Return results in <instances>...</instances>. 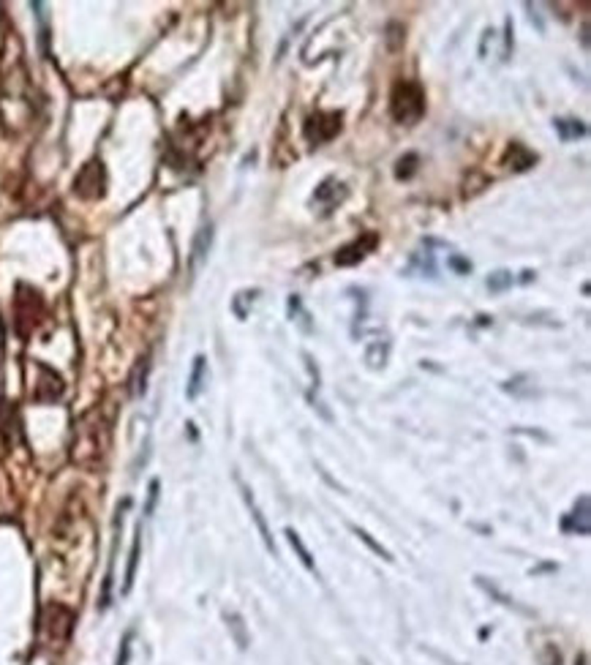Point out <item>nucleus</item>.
I'll return each instance as SVG.
<instances>
[{
  "label": "nucleus",
  "instance_id": "obj_1",
  "mask_svg": "<svg viewBox=\"0 0 591 665\" xmlns=\"http://www.w3.org/2000/svg\"><path fill=\"white\" fill-rule=\"evenodd\" d=\"M390 115L395 123L414 125L425 115V88L420 82L401 79L390 93Z\"/></svg>",
  "mask_w": 591,
  "mask_h": 665
},
{
  "label": "nucleus",
  "instance_id": "obj_2",
  "mask_svg": "<svg viewBox=\"0 0 591 665\" xmlns=\"http://www.w3.org/2000/svg\"><path fill=\"white\" fill-rule=\"evenodd\" d=\"M41 319H44V300H41V294L36 292L33 287H28V284H16V297H14L16 333L22 339H28Z\"/></svg>",
  "mask_w": 591,
  "mask_h": 665
},
{
  "label": "nucleus",
  "instance_id": "obj_3",
  "mask_svg": "<svg viewBox=\"0 0 591 665\" xmlns=\"http://www.w3.org/2000/svg\"><path fill=\"white\" fill-rule=\"evenodd\" d=\"M74 194L85 202L104 200L106 194V167L101 158H91L74 177Z\"/></svg>",
  "mask_w": 591,
  "mask_h": 665
},
{
  "label": "nucleus",
  "instance_id": "obj_4",
  "mask_svg": "<svg viewBox=\"0 0 591 665\" xmlns=\"http://www.w3.org/2000/svg\"><path fill=\"white\" fill-rule=\"evenodd\" d=\"M341 120H344V115L341 112H317V115H311L308 118V123H305V140L311 142V145H324V142L335 140L338 134H341Z\"/></svg>",
  "mask_w": 591,
  "mask_h": 665
},
{
  "label": "nucleus",
  "instance_id": "obj_5",
  "mask_svg": "<svg viewBox=\"0 0 591 665\" xmlns=\"http://www.w3.org/2000/svg\"><path fill=\"white\" fill-rule=\"evenodd\" d=\"M376 246H379V234L363 232L360 237H354L351 243H346V246H341L335 251V264H338V267H354V264L363 262L365 257H368Z\"/></svg>",
  "mask_w": 591,
  "mask_h": 665
},
{
  "label": "nucleus",
  "instance_id": "obj_6",
  "mask_svg": "<svg viewBox=\"0 0 591 665\" xmlns=\"http://www.w3.org/2000/svg\"><path fill=\"white\" fill-rule=\"evenodd\" d=\"M207 379H210V371H207V360L199 355L194 357V366H191V376H188V387H185V398L194 401L202 396V390L207 387Z\"/></svg>",
  "mask_w": 591,
  "mask_h": 665
},
{
  "label": "nucleus",
  "instance_id": "obj_7",
  "mask_svg": "<svg viewBox=\"0 0 591 665\" xmlns=\"http://www.w3.org/2000/svg\"><path fill=\"white\" fill-rule=\"evenodd\" d=\"M561 526H564L567 532H577V535H583V537L589 535V529H591L589 526V496L583 494L580 499H577L575 510L564 518V524Z\"/></svg>",
  "mask_w": 591,
  "mask_h": 665
},
{
  "label": "nucleus",
  "instance_id": "obj_8",
  "mask_svg": "<svg viewBox=\"0 0 591 665\" xmlns=\"http://www.w3.org/2000/svg\"><path fill=\"white\" fill-rule=\"evenodd\" d=\"M210 246H212V224H207L194 237V246H191V273H197L199 267L205 264L207 254H210Z\"/></svg>",
  "mask_w": 591,
  "mask_h": 665
},
{
  "label": "nucleus",
  "instance_id": "obj_9",
  "mask_svg": "<svg viewBox=\"0 0 591 665\" xmlns=\"http://www.w3.org/2000/svg\"><path fill=\"white\" fill-rule=\"evenodd\" d=\"M504 161L510 164V170L526 172L537 164V153H531L529 148H526V145H520V142H513V145L507 148V158H504Z\"/></svg>",
  "mask_w": 591,
  "mask_h": 665
},
{
  "label": "nucleus",
  "instance_id": "obj_10",
  "mask_svg": "<svg viewBox=\"0 0 591 665\" xmlns=\"http://www.w3.org/2000/svg\"><path fill=\"white\" fill-rule=\"evenodd\" d=\"M139 551H142V524H139L137 532H134V545H131L128 567H125V578H123V594H128L131 587H134V578H137V567H139Z\"/></svg>",
  "mask_w": 591,
  "mask_h": 665
},
{
  "label": "nucleus",
  "instance_id": "obj_11",
  "mask_svg": "<svg viewBox=\"0 0 591 665\" xmlns=\"http://www.w3.org/2000/svg\"><path fill=\"white\" fill-rule=\"evenodd\" d=\"M240 491H243L245 505H248V510H251V515H254V521H257L259 535H262V540H264V545H267V551H273V554H275L273 535H270V529H267V524H264V515H262V510L257 507V502H254V496H251V491H248V485H243V483H240Z\"/></svg>",
  "mask_w": 591,
  "mask_h": 665
},
{
  "label": "nucleus",
  "instance_id": "obj_12",
  "mask_svg": "<svg viewBox=\"0 0 591 665\" xmlns=\"http://www.w3.org/2000/svg\"><path fill=\"white\" fill-rule=\"evenodd\" d=\"M553 125H556V134H559L561 142H570V140H577V137H586V125L580 123V120H567V118H556L553 120Z\"/></svg>",
  "mask_w": 591,
  "mask_h": 665
},
{
  "label": "nucleus",
  "instance_id": "obj_13",
  "mask_svg": "<svg viewBox=\"0 0 591 665\" xmlns=\"http://www.w3.org/2000/svg\"><path fill=\"white\" fill-rule=\"evenodd\" d=\"M387 355H390V344L384 341H374L368 349H365V363L371 366V368H384V363H387Z\"/></svg>",
  "mask_w": 591,
  "mask_h": 665
},
{
  "label": "nucleus",
  "instance_id": "obj_14",
  "mask_svg": "<svg viewBox=\"0 0 591 665\" xmlns=\"http://www.w3.org/2000/svg\"><path fill=\"white\" fill-rule=\"evenodd\" d=\"M344 194H346V191H344V183H338L335 177H327V180L317 188L314 200L317 202H335V200H341Z\"/></svg>",
  "mask_w": 591,
  "mask_h": 665
},
{
  "label": "nucleus",
  "instance_id": "obj_15",
  "mask_svg": "<svg viewBox=\"0 0 591 665\" xmlns=\"http://www.w3.org/2000/svg\"><path fill=\"white\" fill-rule=\"evenodd\" d=\"M287 537H289V545L297 551V557H300V562H303L308 570H317V565H314V557H311V551L305 548V542L300 540V535L294 532V529H287Z\"/></svg>",
  "mask_w": 591,
  "mask_h": 665
},
{
  "label": "nucleus",
  "instance_id": "obj_16",
  "mask_svg": "<svg viewBox=\"0 0 591 665\" xmlns=\"http://www.w3.org/2000/svg\"><path fill=\"white\" fill-rule=\"evenodd\" d=\"M259 294V289H243V292L235 294V300H232V311H235V316L237 319H245L248 316V303L254 306V297Z\"/></svg>",
  "mask_w": 591,
  "mask_h": 665
},
{
  "label": "nucleus",
  "instance_id": "obj_17",
  "mask_svg": "<svg viewBox=\"0 0 591 665\" xmlns=\"http://www.w3.org/2000/svg\"><path fill=\"white\" fill-rule=\"evenodd\" d=\"M417 164H420V155L417 153H406L404 158H398V164H395V177H398V180H409L411 175L417 172Z\"/></svg>",
  "mask_w": 591,
  "mask_h": 665
},
{
  "label": "nucleus",
  "instance_id": "obj_18",
  "mask_svg": "<svg viewBox=\"0 0 591 665\" xmlns=\"http://www.w3.org/2000/svg\"><path fill=\"white\" fill-rule=\"evenodd\" d=\"M513 281L515 279H513V273H510V270H496V273H490V276H488L485 287L490 289V292L499 294V292H507V289L513 287Z\"/></svg>",
  "mask_w": 591,
  "mask_h": 665
},
{
  "label": "nucleus",
  "instance_id": "obj_19",
  "mask_svg": "<svg viewBox=\"0 0 591 665\" xmlns=\"http://www.w3.org/2000/svg\"><path fill=\"white\" fill-rule=\"evenodd\" d=\"M148 373H150V357L145 355L137 363V373H134V396H145V390H148Z\"/></svg>",
  "mask_w": 591,
  "mask_h": 665
},
{
  "label": "nucleus",
  "instance_id": "obj_20",
  "mask_svg": "<svg viewBox=\"0 0 591 665\" xmlns=\"http://www.w3.org/2000/svg\"><path fill=\"white\" fill-rule=\"evenodd\" d=\"M351 532H354V535H357V537H360V540H363L365 545H368V548H371V551L376 554V557L387 559V562H393V554H390V551H387L384 545H379V542L374 540V537H371V535H368L365 529H360V526H351Z\"/></svg>",
  "mask_w": 591,
  "mask_h": 665
},
{
  "label": "nucleus",
  "instance_id": "obj_21",
  "mask_svg": "<svg viewBox=\"0 0 591 665\" xmlns=\"http://www.w3.org/2000/svg\"><path fill=\"white\" fill-rule=\"evenodd\" d=\"M131 641H134V630H128V633L123 635L120 651H118V660H115V665H128V660H131Z\"/></svg>",
  "mask_w": 591,
  "mask_h": 665
},
{
  "label": "nucleus",
  "instance_id": "obj_22",
  "mask_svg": "<svg viewBox=\"0 0 591 665\" xmlns=\"http://www.w3.org/2000/svg\"><path fill=\"white\" fill-rule=\"evenodd\" d=\"M447 267H450V270H455L458 276H469V273H471V262H469V259H463L461 254L447 257Z\"/></svg>",
  "mask_w": 591,
  "mask_h": 665
},
{
  "label": "nucleus",
  "instance_id": "obj_23",
  "mask_svg": "<svg viewBox=\"0 0 591 665\" xmlns=\"http://www.w3.org/2000/svg\"><path fill=\"white\" fill-rule=\"evenodd\" d=\"M158 480H153L150 483V494H148V505H145V518L148 515H153V510H155V505H158Z\"/></svg>",
  "mask_w": 591,
  "mask_h": 665
},
{
  "label": "nucleus",
  "instance_id": "obj_24",
  "mask_svg": "<svg viewBox=\"0 0 591 665\" xmlns=\"http://www.w3.org/2000/svg\"><path fill=\"white\" fill-rule=\"evenodd\" d=\"M229 622H232V630H235V635H237V644L245 649V646H248V638L243 635V619L235 614V617H229Z\"/></svg>",
  "mask_w": 591,
  "mask_h": 665
},
{
  "label": "nucleus",
  "instance_id": "obj_25",
  "mask_svg": "<svg viewBox=\"0 0 591 665\" xmlns=\"http://www.w3.org/2000/svg\"><path fill=\"white\" fill-rule=\"evenodd\" d=\"M531 279H534V273H531V270H526V273H523V279H520V281H523V284H531Z\"/></svg>",
  "mask_w": 591,
  "mask_h": 665
},
{
  "label": "nucleus",
  "instance_id": "obj_26",
  "mask_svg": "<svg viewBox=\"0 0 591 665\" xmlns=\"http://www.w3.org/2000/svg\"><path fill=\"white\" fill-rule=\"evenodd\" d=\"M444 663H447V665H455V663H453V660H444Z\"/></svg>",
  "mask_w": 591,
  "mask_h": 665
},
{
  "label": "nucleus",
  "instance_id": "obj_27",
  "mask_svg": "<svg viewBox=\"0 0 591 665\" xmlns=\"http://www.w3.org/2000/svg\"><path fill=\"white\" fill-rule=\"evenodd\" d=\"M363 665H371V663H363Z\"/></svg>",
  "mask_w": 591,
  "mask_h": 665
}]
</instances>
